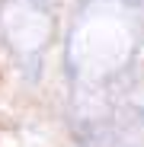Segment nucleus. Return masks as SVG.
Instances as JSON below:
<instances>
[{"label":"nucleus","mask_w":144,"mask_h":147,"mask_svg":"<svg viewBox=\"0 0 144 147\" xmlns=\"http://www.w3.org/2000/svg\"><path fill=\"white\" fill-rule=\"evenodd\" d=\"M29 3H32L35 10H48V7H51V0H29Z\"/></svg>","instance_id":"f257e3e1"}]
</instances>
